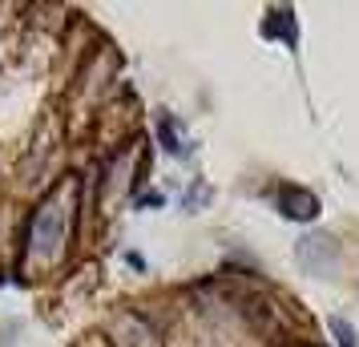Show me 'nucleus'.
Listing matches in <instances>:
<instances>
[{"instance_id":"obj_1","label":"nucleus","mask_w":359,"mask_h":347,"mask_svg":"<svg viewBox=\"0 0 359 347\" xmlns=\"http://www.w3.org/2000/svg\"><path fill=\"white\" fill-rule=\"evenodd\" d=\"M278 206H283V215H287V218H299V222L319 215V198H315L311 190H303V186H283Z\"/></svg>"},{"instance_id":"obj_2","label":"nucleus","mask_w":359,"mask_h":347,"mask_svg":"<svg viewBox=\"0 0 359 347\" xmlns=\"http://www.w3.org/2000/svg\"><path fill=\"white\" fill-rule=\"evenodd\" d=\"M158 137H162V149L165 154H186V146H182V137H178V121L170 114H158Z\"/></svg>"},{"instance_id":"obj_3","label":"nucleus","mask_w":359,"mask_h":347,"mask_svg":"<svg viewBox=\"0 0 359 347\" xmlns=\"http://www.w3.org/2000/svg\"><path fill=\"white\" fill-rule=\"evenodd\" d=\"M331 331H335V339H339V347H359L355 327H347V319H331Z\"/></svg>"},{"instance_id":"obj_4","label":"nucleus","mask_w":359,"mask_h":347,"mask_svg":"<svg viewBox=\"0 0 359 347\" xmlns=\"http://www.w3.org/2000/svg\"><path fill=\"white\" fill-rule=\"evenodd\" d=\"M142 206H158V210H162L165 198H162V194H146V198H142Z\"/></svg>"}]
</instances>
